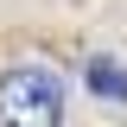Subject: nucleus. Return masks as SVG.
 <instances>
[{
    "label": "nucleus",
    "instance_id": "f03ea898",
    "mask_svg": "<svg viewBox=\"0 0 127 127\" xmlns=\"http://www.w3.org/2000/svg\"><path fill=\"white\" fill-rule=\"evenodd\" d=\"M83 83H89L95 95H108V102H127V76H121L114 57H89L83 64Z\"/></svg>",
    "mask_w": 127,
    "mask_h": 127
},
{
    "label": "nucleus",
    "instance_id": "f257e3e1",
    "mask_svg": "<svg viewBox=\"0 0 127 127\" xmlns=\"http://www.w3.org/2000/svg\"><path fill=\"white\" fill-rule=\"evenodd\" d=\"M0 127H64V83L45 64H19L0 76Z\"/></svg>",
    "mask_w": 127,
    "mask_h": 127
}]
</instances>
